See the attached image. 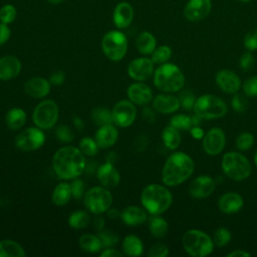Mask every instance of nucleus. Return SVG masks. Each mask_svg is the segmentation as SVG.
I'll return each instance as SVG.
<instances>
[{
  "label": "nucleus",
  "mask_w": 257,
  "mask_h": 257,
  "mask_svg": "<svg viewBox=\"0 0 257 257\" xmlns=\"http://www.w3.org/2000/svg\"><path fill=\"white\" fill-rule=\"evenodd\" d=\"M244 205L241 195L235 192H228L223 194L218 201V208L225 214H234L239 212Z\"/></svg>",
  "instance_id": "obj_25"
},
{
  "label": "nucleus",
  "mask_w": 257,
  "mask_h": 257,
  "mask_svg": "<svg viewBox=\"0 0 257 257\" xmlns=\"http://www.w3.org/2000/svg\"><path fill=\"white\" fill-rule=\"evenodd\" d=\"M10 34L11 30L8 25L0 22V46L8 41V39L10 38Z\"/></svg>",
  "instance_id": "obj_52"
},
{
  "label": "nucleus",
  "mask_w": 257,
  "mask_h": 257,
  "mask_svg": "<svg viewBox=\"0 0 257 257\" xmlns=\"http://www.w3.org/2000/svg\"><path fill=\"white\" fill-rule=\"evenodd\" d=\"M190 133H191V136H192L195 140H202V139L204 138V136H205L204 131H203L199 125H195V126L191 127Z\"/></svg>",
  "instance_id": "obj_56"
},
{
  "label": "nucleus",
  "mask_w": 257,
  "mask_h": 257,
  "mask_svg": "<svg viewBox=\"0 0 257 257\" xmlns=\"http://www.w3.org/2000/svg\"><path fill=\"white\" fill-rule=\"evenodd\" d=\"M45 136L41 128L37 126H31L21 131L16 139H15V146L17 149L30 152L35 151L41 148L44 145Z\"/></svg>",
  "instance_id": "obj_11"
},
{
  "label": "nucleus",
  "mask_w": 257,
  "mask_h": 257,
  "mask_svg": "<svg viewBox=\"0 0 257 257\" xmlns=\"http://www.w3.org/2000/svg\"><path fill=\"white\" fill-rule=\"evenodd\" d=\"M71 197L72 194L70 185L65 182H62L55 186L51 195V200L52 203L56 206H64L69 202Z\"/></svg>",
  "instance_id": "obj_31"
},
{
  "label": "nucleus",
  "mask_w": 257,
  "mask_h": 257,
  "mask_svg": "<svg viewBox=\"0 0 257 257\" xmlns=\"http://www.w3.org/2000/svg\"><path fill=\"white\" fill-rule=\"evenodd\" d=\"M149 229L155 238H164L169 232L168 222L160 215H153L149 221Z\"/></svg>",
  "instance_id": "obj_34"
},
{
  "label": "nucleus",
  "mask_w": 257,
  "mask_h": 257,
  "mask_svg": "<svg viewBox=\"0 0 257 257\" xmlns=\"http://www.w3.org/2000/svg\"><path fill=\"white\" fill-rule=\"evenodd\" d=\"M238 1H240V2H249L250 0H238Z\"/></svg>",
  "instance_id": "obj_63"
},
{
  "label": "nucleus",
  "mask_w": 257,
  "mask_h": 257,
  "mask_svg": "<svg viewBox=\"0 0 257 257\" xmlns=\"http://www.w3.org/2000/svg\"><path fill=\"white\" fill-rule=\"evenodd\" d=\"M124 254L123 252H120L114 248H105L101 253L100 256L101 257H122Z\"/></svg>",
  "instance_id": "obj_54"
},
{
  "label": "nucleus",
  "mask_w": 257,
  "mask_h": 257,
  "mask_svg": "<svg viewBox=\"0 0 257 257\" xmlns=\"http://www.w3.org/2000/svg\"><path fill=\"white\" fill-rule=\"evenodd\" d=\"M194 160L183 152L171 154L162 170V182L167 187H176L187 181L194 173Z\"/></svg>",
  "instance_id": "obj_2"
},
{
  "label": "nucleus",
  "mask_w": 257,
  "mask_h": 257,
  "mask_svg": "<svg viewBox=\"0 0 257 257\" xmlns=\"http://www.w3.org/2000/svg\"><path fill=\"white\" fill-rule=\"evenodd\" d=\"M250 256L251 254L249 252L245 250H240V249H236L227 254V257H250Z\"/></svg>",
  "instance_id": "obj_57"
},
{
  "label": "nucleus",
  "mask_w": 257,
  "mask_h": 257,
  "mask_svg": "<svg viewBox=\"0 0 257 257\" xmlns=\"http://www.w3.org/2000/svg\"><path fill=\"white\" fill-rule=\"evenodd\" d=\"M50 81L40 77H31L24 83V90L26 94L34 98H42L46 96L50 91Z\"/></svg>",
  "instance_id": "obj_22"
},
{
  "label": "nucleus",
  "mask_w": 257,
  "mask_h": 257,
  "mask_svg": "<svg viewBox=\"0 0 257 257\" xmlns=\"http://www.w3.org/2000/svg\"><path fill=\"white\" fill-rule=\"evenodd\" d=\"M97 236L101 242L102 247L104 248H108V247H112L113 245H115L118 241V237L117 235L110 231V230H99L97 233Z\"/></svg>",
  "instance_id": "obj_41"
},
{
  "label": "nucleus",
  "mask_w": 257,
  "mask_h": 257,
  "mask_svg": "<svg viewBox=\"0 0 257 257\" xmlns=\"http://www.w3.org/2000/svg\"><path fill=\"white\" fill-rule=\"evenodd\" d=\"M254 164H255V166L257 167V151H256V153H255V155H254Z\"/></svg>",
  "instance_id": "obj_62"
},
{
  "label": "nucleus",
  "mask_w": 257,
  "mask_h": 257,
  "mask_svg": "<svg viewBox=\"0 0 257 257\" xmlns=\"http://www.w3.org/2000/svg\"><path fill=\"white\" fill-rule=\"evenodd\" d=\"M94 225H95V228L99 231V230H101L102 228H103V225H104V220H103V218L102 217H96L95 219H94Z\"/></svg>",
  "instance_id": "obj_59"
},
{
  "label": "nucleus",
  "mask_w": 257,
  "mask_h": 257,
  "mask_svg": "<svg viewBox=\"0 0 257 257\" xmlns=\"http://www.w3.org/2000/svg\"><path fill=\"white\" fill-rule=\"evenodd\" d=\"M26 118V112L22 108L13 107L7 111L5 115V122L10 130L17 131L25 124Z\"/></svg>",
  "instance_id": "obj_30"
},
{
  "label": "nucleus",
  "mask_w": 257,
  "mask_h": 257,
  "mask_svg": "<svg viewBox=\"0 0 257 257\" xmlns=\"http://www.w3.org/2000/svg\"><path fill=\"white\" fill-rule=\"evenodd\" d=\"M221 168L223 173L233 181H243L250 177L252 168L249 160L237 152H228L223 155Z\"/></svg>",
  "instance_id": "obj_6"
},
{
  "label": "nucleus",
  "mask_w": 257,
  "mask_h": 257,
  "mask_svg": "<svg viewBox=\"0 0 257 257\" xmlns=\"http://www.w3.org/2000/svg\"><path fill=\"white\" fill-rule=\"evenodd\" d=\"M101 48L109 60L119 61L123 58L127 50L126 36L119 30H110L103 35Z\"/></svg>",
  "instance_id": "obj_8"
},
{
  "label": "nucleus",
  "mask_w": 257,
  "mask_h": 257,
  "mask_svg": "<svg viewBox=\"0 0 257 257\" xmlns=\"http://www.w3.org/2000/svg\"><path fill=\"white\" fill-rule=\"evenodd\" d=\"M168 255H169V248L167 245L163 243L154 244L148 252L149 257H166Z\"/></svg>",
  "instance_id": "obj_48"
},
{
  "label": "nucleus",
  "mask_w": 257,
  "mask_h": 257,
  "mask_svg": "<svg viewBox=\"0 0 257 257\" xmlns=\"http://www.w3.org/2000/svg\"><path fill=\"white\" fill-rule=\"evenodd\" d=\"M143 117L147 122H154L156 118V113L152 108L145 107L143 110Z\"/></svg>",
  "instance_id": "obj_55"
},
{
  "label": "nucleus",
  "mask_w": 257,
  "mask_h": 257,
  "mask_svg": "<svg viewBox=\"0 0 257 257\" xmlns=\"http://www.w3.org/2000/svg\"><path fill=\"white\" fill-rule=\"evenodd\" d=\"M128 99L138 105H146L153 99V91L149 85L138 81L127 87Z\"/></svg>",
  "instance_id": "obj_18"
},
{
  "label": "nucleus",
  "mask_w": 257,
  "mask_h": 257,
  "mask_svg": "<svg viewBox=\"0 0 257 257\" xmlns=\"http://www.w3.org/2000/svg\"><path fill=\"white\" fill-rule=\"evenodd\" d=\"M226 136L222 128L212 127L205 133L202 139V147L204 152L209 156L219 155L225 148Z\"/></svg>",
  "instance_id": "obj_13"
},
{
  "label": "nucleus",
  "mask_w": 257,
  "mask_h": 257,
  "mask_svg": "<svg viewBox=\"0 0 257 257\" xmlns=\"http://www.w3.org/2000/svg\"><path fill=\"white\" fill-rule=\"evenodd\" d=\"M17 15L16 8L12 4H5L0 8V22L4 24L12 23Z\"/></svg>",
  "instance_id": "obj_42"
},
{
  "label": "nucleus",
  "mask_w": 257,
  "mask_h": 257,
  "mask_svg": "<svg viewBox=\"0 0 257 257\" xmlns=\"http://www.w3.org/2000/svg\"><path fill=\"white\" fill-rule=\"evenodd\" d=\"M231 238H232V234L230 230L224 227H220L215 231L213 241L215 246L224 247L231 241Z\"/></svg>",
  "instance_id": "obj_40"
},
{
  "label": "nucleus",
  "mask_w": 257,
  "mask_h": 257,
  "mask_svg": "<svg viewBox=\"0 0 257 257\" xmlns=\"http://www.w3.org/2000/svg\"><path fill=\"white\" fill-rule=\"evenodd\" d=\"M154 62L148 57H139L130 62L127 65V73L131 78L137 81H145L149 79L155 71Z\"/></svg>",
  "instance_id": "obj_14"
},
{
  "label": "nucleus",
  "mask_w": 257,
  "mask_h": 257,
  "mask_svg": "<svg viewBox=\"0 0 257 257\" xmlns=\"http://www.w3.org/2000/svg\"><path fill=\"white\" fill-rule=\"evenodd\" d=\"M151 59L156 64H163L168 62L172 56V49L168 45H161L156 47V49L151 54Z\"/></svg>",
  "instance_id": "obj_38"
},
{
  "label": "nucleus",
  "mask_w": 257,
  "mask_h": 257,
  "mask_svg": "<svg viewBox=\"0 0 257 257\" xmlns=\"http://www.w3.org/2000/svg\"><path fill=\"white\" fill-rule=\"evenodd\" d=\"M255 63V59L253 54L251 53V51H246L244 52L239 59V66L240 68H242L243 70H250Z\"/></svg>",
  "instance_id": "obj_51"
},
{
  "label": "nucleus",
  "mask_w": 257,
  "mask_h": 257,
  "mask_svg": "<svg viewBox=\"0 0 257 257\" xmlns=\"http://www.w3.org/2000/svg\"><path fill=\"white\" fill-rule=\"evenodd\" d=\"M64 80H65V75L62 71H55L49 77L50 83L54 85H60L64 82Z\"/></svg>",
  "instance_id": "obj_53"
},
{
  "label": "nucleus",
  "mask_w": 257,
  "mask_h": 257,
  "mask_svg": "<svg viewBox=\"0 0 257 257\" xmlns=\"http://www.w3.org/2000/svg\"><path fill=\"white\" fill-rule=\"evenodd\" d=\"M162 141L167 149L176 150L181 144L180 131L169 124L162 132Z\"/></svg>",
  "instance_id": "obj_33"
},
{
  "label": "nucleus",
  "mask_w": 257,
  "mask_h": 257,
  "mask_svg": "<svg viewBox=\"0 0 257 257\" xmlns=\"http://www.w3.org/2000/svg\"><path fill=\"white\" fill-rule=\"evenodd\" d=\"M49 3H51V4H59V3H61L63 0H47Z\"/></svg>",
  "instance_id": "obj_61"
},
{
  "label": "nucleus",
  "mask_w": 257,
  "mask_h": 257,
  "mask_svg": "<svg viewBox=\"0 0 257 257\" xmlns=\"http://www.w3.org/2000/svg\"><path fill=\"white\" fill-rule=\"evenodd\" d=\"M178 97L180 100L181 107H183L186 110H191L194 108L196 97L193 92H191L190 90H183Z\"/></svg>",
  "instance_id": "obj_45"
},
{
  "label": "nucleus",
  "mask_w": 257,
  "mask_h": 257,
  "mask_svg": "<svg viewBox=\"0 0 257 257\" xmlns=\"http://www.w3.org/2000/svg\"><path fill=\"white\" fill-rule=\"evenodd\" d=\"M136 46L140 53L144 55L152 54L157 47L156 37L149 31H143L137 37Z\"/></svg>",
  "instance_id": "obj_27"
},
{
  "label": "nucleus",
  "mask_w": 257,
  "mask_h": 257,
  "mask_svg": "<svg viewBox=\"0 0 257 257\" xmlns=\"http://www.w3.org/2000/svg\"><path fill=\"white\" fill-rule=\"evenodd\" d=\"M182 246L185 252L193 257H205L213 252L215 244L204 231L190 229L182 237Z\"/></svg>",
  "instance_id": "obj_5"
},
{
  "label": "nucleus",
  "mask_w": 257,
  "mask_h": 257,
  "mask_svg": "<svg viewBox=\"0 0 257 257\" xmlns=\"http://www.w3.org/2000/svg\"><path fill=\"white\" fill-rule=\"evenodd\" d=\"M25 251L14 240L4 239L0 241V257H24Z\"/></svg>",
  "instance_id": "obj_32"
},
{
  "label": "nucleus",
  "mask_w": 257,
  "mask_h": 257,
  "mask_svg": "<svg viewBox=\"0 0 257 257\" xmlns=\"http://www.w3.org/2000/svg\"><path fill=\"white\" fill-rule=\"evenodd\" d=\"M134 19V8L133 6L125 1L119 2L113 9L112 21L115 27L118 29L126 28L131 25Z\"/></svg>",
  "instance_id": "obj_20"
},
{
  "label": "nucleus",
  "mask_w": 257,
  "mask_h": 257,
  "mask_svg": "<svg viewBox=\"0 0 257 257\" xmlns=\"http://www.w3.org/2000/svg\"><path fill=\"white\" fill-rule=\"evenodd\" d=\"M91 117H92L94 123L97 124L98 126L113 123L111 110H109L105 107H96V108H94L92 110Z\"/></svg>",
  "instance_id": "obj_37"
},
{
  "label": "nucleus",
  "mask_w": 257,
  "mask_h": 257,
  "mask_svg": "<svg viewBox=\"0 0 257 257\" xmlns=\"http://www.w3.org/2000/svg\"><path fill=\"white\" fill-rule=\"evenodd\" d=\"M96 176L101 186L107 189L116 187L120 181V175L118 171L115 169L113 164L109 162H105L97 169Z\"/></svg>",
  "instance_id": "obj_19"
},
{
  "label": "nucleus",
  "mask_w": 257,
  "mask_h": 257,
  "mask_svg": "<svg viewBox=\"0 0 257 257\" xmlns=\"http://www.w3.org/2000/svg\"><path fill=\"white\" fill-rule=\"evenodd\" d=\"M235 143H236V147L239 151H247L254 144V136L248 132L241 133L236 138Z\"/></svg>",
  "instance_id": "obj_43"
},
{
  "label": "nucleus",
  "mask_w": 257,
  "mask_h": 257,
  "mask_svg": "<svg viewBox=\"0 0 257 257\" xmlns=\"http://www.w3.org/2000/svg\"><path fill=\"white\" fill-rule=\"evenodd\" d=\"M85 155L72 146L58 149L52 158V168L57 177L62 180H73L85 170Z\"/></svg>",
  "instance_id": "obj_1"
},
{
  "label": "nucleus",
  "mask_w": 257,
  "mask_h": 257,
  "mask_svg": "<svg viewBox=\"0 0 257 257\" xmlns=\"http://www.w3.org/2000/svg\"><path fill=\"white\" fill-rule=\"evenodd\" d=\"M201 123V118L198 115L189 116L187 114H175L171 117L170 125L176 127L179 131H190L191 127L199 125Z\"/></svg>",
  "instance_id": "obj_29"
},
{
  "label": "nucleus",
  "mask_w": 257,
  "mask_h": 257,
  "mask_svg": "<svg viewBox=\"0 0 257 257\" xmlns=\"http://www.w3.org/2000/svg\"><path fill=\"white\" fill-rule=\"evenodd\" d=\"M70 188H71V194L72 197L74 199H80L84 196V183L82 180L75 178L73 179L72 183L70 184Z\"/></svg>",
  "instance_id": "obj_50"
},
{
  "label": "nucleus",
  "mask_w": 257,
  "mask_h": 257,
  "mask_svg": "<svg viewBox=\"0 0 257 257\" xmlns=\"http://www.w3.org/2000/svg\"><path fill=\"white\" fill-rule=\"evenodd\" d=\"M244 46L247 50H257V29L249 31L244 36Z\"/></svg>",
  "instance_id": "obj_49"
},
{
  "label": "nucleus",
  "mask_w": 257,
  "mask_h": 257,
  "mask_svg": "<svg viewBox=\"0 0 257 257\" xmlns=\"http://www.w3.org/2000/svg\"><path fill=\"white\" fill-rule=\"evenodd\" d=\"M120 213L118 210L114 209V208H109L107 211H106V216L109 218V219H116L118 217H120Z\"/></svg>",
  "instance_id": "obj_58"
},
{
  "label": "nucleus",
  "mask_w": 257,
  "mask_h": 257,
  "mask_svg": "<svg viewBox=\"0 0 257 257\" xmlns=\"http://www.w3.org/2000/svg\"><path fill=\"white\" fill-rule=\"evenodd\" d=\"M21 61L14 55H5L0 58V80L8 81L19 75Z\"/></svg>",
  "instance_id": "obj_21"
},
{
  "label": "nucleus",
  "mask_w": 257,
  "mask_h": 257,
  "mask_svg": "<svg viewBox=\"0 0 257 257\" xmlns=\"http://www.w3.org/2000/svg\"><path fill=\"white\" fill-rule=\"evenodd\" d=\"M56 139L61 143H71L74 139V134L70 127L67 125H59L55 130Z\"/></svg>",
  "instance_id": "obj_47"
},
{
  "label": "nucleus",
  "mask_w": 257,
  "mask_h": 257,
  "mask_svg": "<svg viewBox=\"0 0 257 257\" xmlns=\"http://www.w3.org/2000/svg\"><path fill=\"white\" fill-rule=\"evenodd\" d=\"M83 204L89 212L99 215L110 208L112 204V196L107 188L103 186H95L85 192L83 196Z\"/></svg>",
  "instance_id": "obj_9"
},
{
  "label": "nucleus",
  "mask_w": 257,
  "mask_h": 257,
  "mask_svg": "<svg viewBox=\"0 0 257 257\" xmlns=\"http://www.w3.org/2000/svg\"><path fill=\"white\" fill-rule=\"evenodd\" d=\"M111 113L113 124L119 127H127L132 125L136 119L137 108L135 103H133L130 99H122L113 105Z\"/></svg>",
  "instance_id": "obj_12"
},
{
  "label": "nucleus",
  "mask_w": 257,
  "mask_h": 257,
  "mask_svg": "<svg viewBox=\"0 0 257 257\" xmlns=\"http://www.w3.org/2000/svg\"><path fill=\"white\" fill-rule=\"evenodd\" d=\"M74 124H75L77 127H81V126H82V121H81V119L76 116L75 119H74Z\"/></svg>",
  "instance_id": "obj_60"
},
{
  "label": "nucleus",
  "mask_w": 257,
  "mask_h": 257,
  "mask_svg": "<svg viewBox=\"0 0 257 257\" xmlns=\"http://www.w3.org/2000/svg\"><path fill=\"white\" fill-rule=\"evenodd\" d=\"M80 248L88 253H96L102 248L101 242L97 235L93 234H82L78 240Z\"/></svg>",
  "instance_id": "obj_35"
},
{
  "label": "nucleus",
  "mask_w": 257,
  "mask_h": 257,
  "mask_svg": "<svg viewBox=\"0 0 257 257\" xmlns=\"http://www.w3.org/2000/svg\"><path fill=\"white\" fill-rule=\"evenodd\" d=\"M120 218L127 226H139L144 224L148 219L147 211L139 206H128L120 213Z\"/></svg>",
  "instance_id": "obj_26"
},
{
  "label": "nucleus",
  "mask_w": 257,
  "mask_h": 257,
  "mask_svg": "<svg viewBox=\"0 0 257 257\" xmlns=\"http://www.w3.org/2000/svg\"><path fill=\"white\" fill-rule=\"evenodd\" d=\"M90 222L89 215L82 210L74 211L68 218V224L73 229H83Z\"/></svg>",
  "instance_id": "obj_36"
},
{
  "label": "nucleus",
  "mask_w": 257,
  "mask_h": 257,
  "mask_svg": "<svg viewBox=\"0 0 257 257\" xmlns=\"http://www.w3.org/2000/svg\"><path fill=\"white\" fill-rule=\"evenodd\" d=\"M215 81L222 91L229 94L238 92L241 87L240 77L230 69L219 70L215 75Z\"/></svg>",
  "instance_id": "obj_17"
},
{
  "label": "nucleus",
  "mask_w": 257,
  "mask_h": 257,
  "mask_svg": "<svg viewBox=\"0 0 257 257\" xmlns=\"http://www.w3.org/2000/svg\"><path fill=\"white\" fill-rule=\"evenodd\" d=\"M122 252L127 256H141L144 252V244L142 240L136 235H127L123 238L121 243Z\"/></svg>",
  "instance_id": "obj_28"
},
{
  "label": "nucleus",
  "mask_w": 257,
  "mask_h": 257,
  "mask_svg": "<svg viewBox=\"0 0 257 257\" xmlns=\"http://www.w3.org/2000/svg\"><path fill=\"white\" fill-rule=\"evenodd\" d=\"M153 75L155 86L163 92H177L185 85V76L174 63L165 62L160 64Z\"/></svg>",
  "instance_id": "obj_4"
},
{
  "label": "nucleus",
  "mask_w": 257,
  "mask_h": 257,
  "mask_svg": "<svg viewBox=\"0 0 257 257\" xmlns=\"http://www.w3.org/2000/svg\"><path fill=\"white\" fill-rule=\"evenodd\" d=\"M59 109L55 101L45 99L39 102L33 110L32 120L41 130H48L54 126L58 119Z\"/></svg>",
  "instance_id": "obj_10"
},
{
  "label": "nucleus",
  "mask_w": 257,
  "mask_h": 257,
  "mask_svg": "<svg viewBox=\"0 0 257 257\" xmlns=\"http://www.w3.org/2000/svg\"><path fill=\"white\" fill-rule=\"evenodd\" d=\"M193 109L201 119L220 118L228 111L227 104L222 98L209 93L198 97Z\"/></svg>",
  "instance_id": "obj_7"
},
{
  "label": "nucleus",
  "mask_w": 257,
  "mask_h": 257,
  "mask_svg": "<svg viewBox=\"0 0 257 257\" xmlns=\"http://www.w3.org/2000/svg\"><path fill=\"white\" fill-rule=\"evenodd\" d=\"M98 146L95 142V140L89 138V137H84L80 140L79 142V150L85 155V156H95L97 151H98Z\"/></svg>",
  "instance_id": "obj_39"
},
{
  "label": "nucleus",
  "mask_w": 257,
  "mask_h": 257,
  "mask_svg": "<svg viewBox=\"0 0 257 257\" xmlns=\"http://www.w3.org/2000/svg\"><path fill=\"white\" fill-rule=\"evenodd\" d=\"M153 107L156 111L161 113H172L177 111L181 105L179 97L170 94L169 92H164L158 94L153 100Z\"/></svg>",
  "instance_id": "obj_23"
},
{
  "label": "nucleus",
  "mask_w": 257,
  "mask_h": 257,
  "mask_svg": "<svg viewBox=\"0 0 257 257\" xmlns=\"http://www.w3.org/2000/svg\"><path fill=\"white\" fill-rule=\"evenodd\" d=\"M242 89L246 96L256 97L257 96V75H253L246 78L242 84Z\"/></svg>",
  "instance_id": "obj_46"
},
{
  "label": "nucleus",
  "mask_w": 257,
  "mask_h": 257,
  "mask_svg": "<svg viewBox=\"0 0 257 257\" xmlns=\"http://www.w3.org/2000/svg\"><path fill=\"white\" fill-rule=\"evenodd\" d=\"M211 9V0H189L184 8V16L188 21L198 22L205 19Z\"/></svg>",
  "instance_id": "obj_15"
},
{
  "label": "nucleus",
  "mask_w": 257,
  "mask_h": 257,
  "mask_svg": "<svg viewBox=\"0 0 257 257\" xmlns=\"http://www.w3.org/2000/svg\"><path fill=\"white\" fill-rule=\"evenodd\" d=\"M231 106L237 113H243L248 108V101L245 95L241 93H234L231 98Z\"/></svg>",
  "instance_id": "obj_44"
},
{
  "label": "nucleus",
  "mask_w": 257,
  "mask_h": 257,
  "mask_svg": "<svg viewBox=\"0 0 257 257\" xmlns=\"http://www.w3.org/2000/svg\"><path fill=\"white\" fill-rule=\"evenodd\" d=\"M216 188L215 180L207 175L195 178L189 186V194L195 199H205L213 194Z\"/></svg>",
  "instance_id": "obj_16"
},
{
  "label": "nucleus",
  "mask_w": 257,
  "mask_h": 257,
  "mask_svg": "<svg viewBox=\"0 0 257 257\" xmlns=\"http://www.w3.org/2000/svg\"><path fill=\"white\" fill-rule=\"evenodd\" d=\"M118 138V131L113 123L101 125L95 132L94 140L99 149H108L112 147Z\"/></svg>",
  "instance_id": "obj_24"
},
{
  "label": "nucleus",
  "mask_w": 257,
  "mask_h": 257,
  "mask_svg": "<svg viewBox=\"0 0 257 257\" xmlns=\"http://www.w3.org/2000/svg\"><path fill=\"white\" fill-rule=\"evenodd\" d=\"M141 202L144 209L151 215H161L171 207L173 196L166 186L150 184L144 188Z\"/></svg>",
  "instance_id": "obj_3"
}]
</instances>
